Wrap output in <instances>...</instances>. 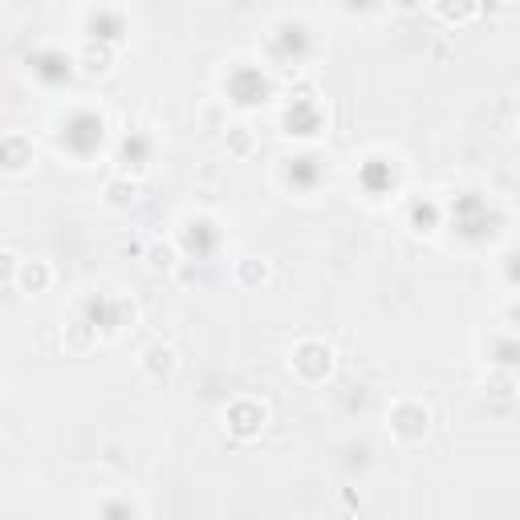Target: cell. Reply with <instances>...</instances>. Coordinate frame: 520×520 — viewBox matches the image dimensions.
Instances as JSON below:
<instances>
[{
  "instance_id": "6da1fadb",
  "label": "cell",
  "mask_w": 520,
  "mask_h": 520,
  "mask_svg": "<svg viewBox=\"0 0 520 520\" xmlns=\"http://www.w3.org/2000/svg\"><path fill=\"white\" fill-rule=\"evenodd\" d=\"M333 370V349L325 341H301L292 349V374L305 382H321Z\"/></svg>"
},
{
  "instance_id": "7a4b0ae2",
  "label": "cell",
  "mask_w": 520,
  "mask_h": 520,
  "mask_svg": "<svg viewBox=\"0 0 520 520\" xmlns=\"http://www.w3.org/2000/svg\"><path fill=\"white\" fill-rule=\"evenodd\" d=\"M427 422H431L427 406L414 403V398H403V403L390 406V431H395L403 443H414V439L427 435Z\"/></svg>"
},
{
  "instance_id": "3957f363",
  "label": "cell",
  "mask_w": 520,
  "mask_h": 520,
  "mask_svg": "<svg viewBox=\"0 0 520 520\" xmlns=\"http://www.w3.org/2000/svg\"><path fill=\"white\" fill-rule=\"evenodd\" d=\"M179 370V354L175 346H162V341H154V346L143 349V374L151 382H171Z\"/></svg>"
},
{
  "instance_id": "277c9868",
  "label": "cell",
  "mask_w": 520,
  "mask_h": 520,
  "mask_svg": "<svg viewBox=\"0 0 520 520\" xmlns=\"http://www.w3.org/2000/svg\"><path fill=\"white\" fill-rule=\"evenodd\" d=\"M228 427H232L240 439L256 435V431L265 427V406H260V403H248V398L232 403V411H228Z\"/></svg>"
},
{
  "instance_id": "5b68a950",
  "label": "cell",
  "mask_w": 520,
  "mask_h": 520,
  "mask_svg": "<svg viewBox=\"0 0 520 520\" xmlns=\"http://www.w3.org/2000/svg\"><path fill=\"white\" fill-rule=\"evenodd\" d=\"M16 284H21L24 292H45L49 284H53V268H49L45 260H21V265H16Z\"/></svg>"
},
{
  "instance_id": "8992f818",
  "label": "cell",
  "mask_w": 520,
  "mask_h": 520,
  "mask_svg": "<svg viewBox=\"0 0 520 520\" xmlns=\"http://www.w3.org/2000/svg\"><path fill=\"white\" fill-rule=\"evenodd\" d=\"M32 162V146L24 135H8L0 138V167L5 171H24Z\"/></svg>"
},
{
  "instance_id": "52a82bcc",
  "label": "cell",
  "mask_w": 520,
  "mask_h": 520,
  "mask_svg": "<svg viewBox=\"0 0 520 520\" xmlns=\"http://www.w3.org/2000/svg\"><path fill=\"white\" fill-rule=\"evenodd\" d=\"M135 200H138V183H126V179H114V183L106 187V203H110V208H130Z\"/></svg>"
},
{
  "instance_id": "ba28073f",
  "label": "cell",
  "mask_w": 520,
  "mask_h": 520,
  "mask_svg": "<svg viewBox=\"0 0 520 520\" xmlns=\"http://www.w3.org/2000/svg\"><path fill=\"white\" fill-rule=\"evenodd\" d=\"M236 281H240V284H260V281H268V265H265V260H256V256L240 260V265H236Z\"/></svg>"
},
{
  "instance_id": "9c48e42d",
  "label": "cell",
  "mask_w": 520,
  "mask_h": 520,
  "mask_svg": "<svg viewBox=\"0 0 520 520\" xmlns=\"http://www.w3.org/2000/svg\"><path fill=\"white\" fill-rule=\"evenodd\" d=\"M81 70H86V73H106V70H110V49H106V45H89L86 49V53H81Z\"/></svg>"
},
{
  "instance_id": "30bf717a",
  "label": "cell",
  "mask_w": 520,
  "mask_h": 520,
  "mask_svg": "<svg viewBox=\"0 0 520 520\" xmlns=\"http://www.w3.org/2000/svg\"><path fill=\"white\" fill-rule=\"evenodd\" d=\"M439 13H443L447 21H468V16L476 13V0H439Z\"/></svg>"
},
{
  "instance_id": "8fae6325",
  "label": "cell",
  "mask_w": 520,
  "mask_h": 520,
  "mask_svg": "<svg viewBox=\"0 0 520 520\" xmlns=\"http://www.w3.org/2000/svg\"><path fill=\"white\" fill-rule=\"evenodd\" d=\"M228 146H232V154H248L252 135H248L244 126H232V130H228Z\"/></svg>"
},
{
  "instance_id": "7c38bea8",
  "label": "cell",
  "mask_w": 520,
  "mask_h": 520,
  "mask_svg": "<svg viewBox=\"0 0 520 520\" xmlns=\"http://www.w3.org/2000/svg\"><path fill=\"white\" fill-rule=\"evenodd\" d=\"M16 265H21V260H16L8 248H0V284L16 281Z\"/></svg>"
},
{
  "instance_id": "4fadbf2b",
  "label": "cell",
  "mask_w": 520,
  "mask_h": 520,
  "mask_svg": "<svg viewBox=\"0 0 520 520\" xmlns=\"http://www.w3.org/2000/svg\"><path fill=\"white\" fill-rule=\"evenodd\" d=\"M151 265L154 268H171V265H175V248H171V244H154V248H151Z\"/></svg>"
},
{
  "instance_id": "5bb4252c",
  "label": "cell",
  "mask_w": 520,
  "mask_h": 520,
  "mask_svg": "<svg viewBox=\"0 0 520 520\" xmlns=\"http://www.w3.org/2000/svg\"><path fill=\"white\" fill-rule=\"evenodd\" d=\"M488 395H496V398H512V378H508V374H496V378H492V390H488Z\"/></svg>"
},
{
  "instance_id": "9a60e30c",
  "label": "cell",
  "mask_w": 520,
  "mask_h": 520,
  "mask_svg": "<svg viewBox=\"0 0 520 520\" xmlns=\"http://www.w3.org/2000/svg\"><path fill=\"white\" fill-rule=\"evenodd\" d=\"M86 341H89V333L78 325V330H73V338H70V346H73V349H86Z\"/></svg>"
}]
</instances>
